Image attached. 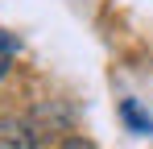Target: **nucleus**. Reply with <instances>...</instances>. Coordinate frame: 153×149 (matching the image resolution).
<instances>
[{
	"label": "nucleus",
	"instance_id": "nucleus-4",
	"mask_svg": "<svg viewBox=\"0 0 153 149\" xmlns=\"http://www.w3.org/2000/svg\"><path fill=\"white\" fill-rule=\"evenodd\" d=\"M58 149H95V145H91V141H83V137H66Z\"/></svg>",
	"mask_w": 153,
	"mask_h": 149
},
{
	"label": "nucleus",
	"instance_id": "nucleus-2",
	"mask_svg": "<svg viewBox=\"0 0 153 149\" xmlns=\"http://www.w3.org/2000/svg\"><path fill=\"white\" fill-rule=\"evenodd\" d=\"M120 120L132 128V133H141V137H149L153 133V120H149V112L137 104V99H120Z\"/></svg>",
	"mask_w": 153,
	"mask_h": 149
},
{
	"label": "nucleus",
	"instance_id": "nucleus-3",
	"mask_svg": "<svg viewBox=\"0 0 153 149\" xmlns=\"http://www.w3.org/2000/svg\"><path fill=\"white\" fill-rule=\"evenodd\" d=\"M13 58H17V37H13L8 29H0V79L8 74V66H13Z\"/></svg>",
	"mask_w": 153,
	"mask_h": 149
},
{
	"label": "nucleus",
	"instance_id": "nucleus-1",
	"mask_svg": "<svg viewBox=\"0 0 153 149\" xmlns=\"http://www.w3.org/2000/svg\"><path fill=\"white\" fill-rule=\"evenodd\" d=\"M0 149H37V141H33V133L25 124L0 120Z\"/></svg>",
	"mask_w": 153,
	"mask_h": 149
}]
</instances>
